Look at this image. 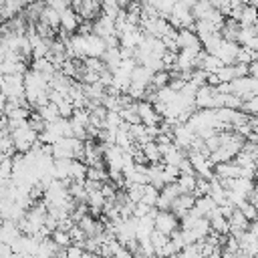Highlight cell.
<instances>
[{
  "label": "cell",
  "mask_w": 258,
  "mask_h": 258,
  "mask_svg": "<svg viewBox=\"0 0 258 258\" xmlns=\"http://www.w3.org/2000/svg\"><path fill=\"white\" fill-rule=\"evenodd\" d=\"M179 216L175 212H169V210H157L155 212V230L171 236L173 232L179 230Z\"/></svg>",
  "instance_id": "1"
}]
</instances>
